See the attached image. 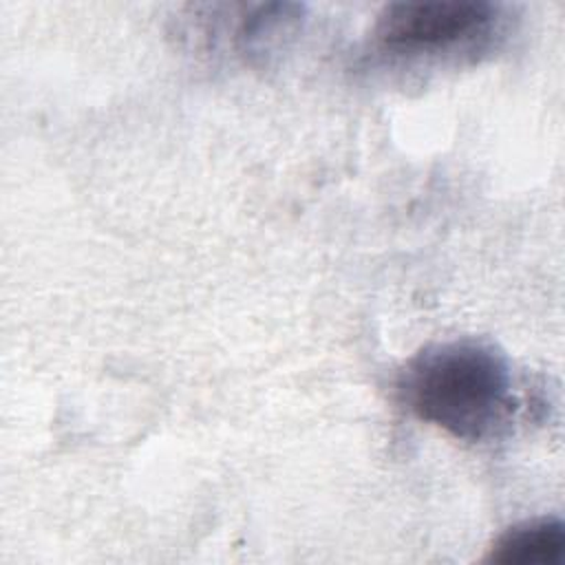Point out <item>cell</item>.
<instances>
[{"label":"cell","mask_w":565,"mask_h":565,"mask_svg":"<svg viewBox=\"0 0 565 565\" xmlns=\"http://www.w3.org/2000/svg\"><path fill=\"white\" fill-rule=\"evenodd\" d=\"M395 388L415 417L463 441L499 437L519 408L508 358L477 340L422 349L402 366Z\"/></svg>","instance_id":"6da1fadb"},{"label":"cell","mask_w":565,"mask_h":565,"mask_svg":"<svg viewBox=\"0 0 565 565\" xmlns=\"http://www.w3.org/2000/svg\"><path fill=\"white\" fill-rule=\"evenodd\" d=\"M505 18L503 4L486 0L393 2L377 13L373 40L399 57L475 53L499 38Z\"/></svg>","instance_id":"7a4b0ae2"},{"label":"cell","mask_w":565,"mask_h":565,"mask_svg":"<svg viewBox=\"0 0 565 565\" xmlns=\"http://www.w3.org/2000/svg\"><path fill=\"white\" fill-rule=\"evenodd\" d=\"M565 552V525L556 516L521 521L508 527L490 547L488 561L501 565H547Z\"/></svg>","instance_id":"3957f363"}]
</instances>
